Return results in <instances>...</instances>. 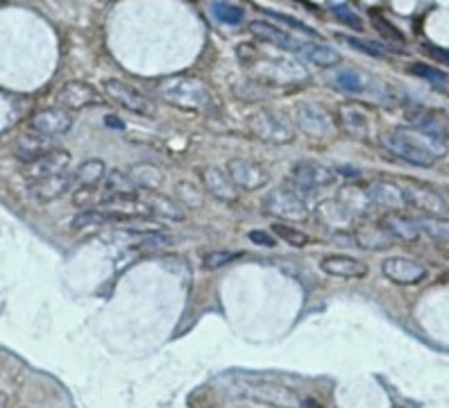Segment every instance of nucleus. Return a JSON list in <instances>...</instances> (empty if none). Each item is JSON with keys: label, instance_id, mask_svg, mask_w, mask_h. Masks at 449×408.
<instances>
[{"label": "nucleus", "instance_id": "10", "mask_svg": "<svg viewBox=\"0 0 449 408\" xmlns=\"http://www.w3.org/2000/svg\"><path fill=\"white\" fill-rule=\"evenodd\" d=\"M102 86H105L107 95L116 102L118 107H123L127 111H134V114H141V116L152 114L150 100L143 93L132 89L130 84L120 82V79H105V84H102Z\"/></svg>", "mask_w": 449, "mask_h": 408}, {"label": "nucleus", "instance_id": "26", "mask_svg": "<svg viewBox=\"0 0 449 408\" xmlns=\"http://www.w3.org/2000/svg\"><path fill=\"white\" fill-rule=\"evenodd\" d=\"M381 225L390 231L392 238H402V241H408V243L415 241V238L422 234L418 227V220L404 218V215H399V213H388Z\"/></svg>", "mask_w": 449, "mask_h": 408}, {"label": "nucleus", "instance_id": "23", "mask_svg": "<svg viewBox=\"0 0 449 408\" xmlns=\"http://www.w3.org/2000/svg\"><path fill=\"white\" fill-rule=\"evenodd\" d=\"M127 175H130V179L134 182V186H139L143 191H157V188H162L164 186V179H166V175L162 168H157L155 164H136L132 166L130 171H127Z\"/></svg>", "mask_w": 449, "mask_h": 408}, {"label": "nucleus", "instance_id": "25", "mask_svg": "<svg viewBox=\"0 0 449 408\" xmlns=\"http://www.w3.org/2000/svg\"><path fill=\"white\" fill-rule=\"evenodd\" d=\"M354 243L363 250H386V247L392 245V236L390 231L383 225H367L361 227L354 234Z\"/></svg>", "mask_w": 449, "mask_h": 408}, {"label": "nucleus", "instance_id": "41", "mask_svg": "<svg viewBox=\"0 0 449 408\" xmlns=\"http://www.w3.org/2000/svg\"><path fill=\"white\" fill-rule=\"evenodd\" d=\"M102 222H107V215L102 211H86V213L77 215V218L73 220V227L82 229L86 225H102Z\"/></svg>", "mask_w": 449, "mask_h": 408}, {"label": "nucleus", "instance_id": "14", "mask_svg": "<svg viewBox=\"0 0 449 408\" xmlns=\"http://www.w3.org/2000/svg\"><path fill=\"white\" fill-rule=\"evenodd\" d=\"M100 209L109 218H139L143 213H150L143 200L136 195H114L109 193L107 197L100 200Z\"/></svg>", "mask_w": 449, "mask_h": 408}, {"label": "nucleus", "instance_id": "38", "mask_svg": "<svg viewBox=\"0 0 449 408\" xmlns=\"http://www.w3.org/2000/svg\"><path fill=\"white\" fill-rule=\"evenodd\" d=\"M336 84H338L343 91H350V93L363 91V77H361L356 70H343V73L336 75Z\"/></svg>", "mask_w": 449, "mask_h": 408}, {"label": "nucleus", "instance_id": "12", "mask_svg": "<svg viewBox=\"0 0 449 408\" xmlns=\"http://www.w3.org/2000/svg\"><path fill=\"white\" fill-rule=\"evenodd\" d=\"M381 272H383V277L390 279V282L402 284V286H411V284L422 282L424 275H427V268L413 259L388 257L381 263Z\"/></svg>", "mask_w": 449, "mask_h": 408}, {"label": "nucleus", "instance_id": "27", "mask_svg": "<svg viewBox=\"0 0 449 408\" xmlns=\"http://www.w3.org/2000/svg\"><path fill=\"white\" fill-rule=\"evenodd\" d=\"M338 202L347 209L352 215H365L367 209H370L372 200L367 195L365 188L361 186H345L338 195Z\"/></svg>", "mask_w": 449, "mask_h": 408}, {"label": "nucleus", "instance_id": "19", "mask_svg": "<svg viewBox=\"0 0 449 408\" xmlns=\"http://www.w3.org/2000/svg\"><path fill=\"white\" fill-rule=\"evenodd\" d=\"M338 125L347 132L352 139L365 141L367 134H370V121H367V114L363 109H359L356 105H343L338 109Z\"/></svg>", "mask_w": 449, "mask_h": 408}, {"label": "nucleus", "instance_id": "43", "mask_svg": "<svg viewBox=\"0 0 449 408\" xmlns=\"http://www.w3.org/2000/svg\"><path fill=\"white\" fill-rule=\"evenodd\" d=\"M263 12H266V10H263ZM266 14L275 16L277 21L286 23L288 28H293V30H298V32H304V35H309V37H318V32H316V30H311L309 26H304V23H300V21L291 19V16H286V14H277V12H266Z\"/></svg>", "mask_w": 449, "mask_h": 408}, {"label": "nucleus", "instance_id": "39", "mask_svg": "<svg viewBox=\"0 0 449 408\" xmlns=\"http://www.w3.org/2000/svg\"><path fill=\"white\" fill-rule=\"evenodd\" d=\"M411 73L413 75H418V77H424V79H429V82H436V84H445L447 82V73H443V70H438L434 66H427V64H413L411 66Z\"/></svg>", "mask_w": 449, "mask_h": 408}, {"label": "nucleus", "instance_id": "34", "mask_svg": "<svg viewBox=\"0 0 449 408\" xmlns=\"http://www.w3.org/2000/svg\"><path fill=\"white\" fill-rule=\"evenodd\" d=\"M272 231H275V234L282 238V241H286L288 245H293V247L309 245V236L304 234V231L295 229L291 225H284V222H275V225H272Z\"/></svg>", "mask_w": 449, "mask_h": 408}, {"label": "nucleus", "instance_id": "24", "mask_svg": "<svg viewBox=\"0 0 449 408\" xmlns=\"http://www.w3.org/2000/svg\"><path fill=\"white\" fill-rule=\"evenodd\" d=\"M146 206L152 215L157 218H164V220H173V222H182L184 220V206L173 197H166V195H157V193H150L146 200Z\"/></svg>", "mask_w": 449, "mask_h": 408}, {"label": "nucleus", "instance_id": "9", "mask_svg": "<svg viewBox=\"0 0 449 408\" xmlns=\"http://www.w3.org/2000/svg\"><path fill=\"white\" fill-rule=\"evenodd\" d=\"M381 143L388 152H392V155L399 157V159H404L406 164H413V166H420V168H431L436 162L434 157L427 155V152L420 150L415 143L408 141L399 130H392L388 134H383Z\"/></svg>", "mask_w": 449, "mask_h": 408}, {"label": "nucleus", "instance_id": "7", "mask_svg": "<svg viewBox=\"0 0 449 408\" xmlns=\"http://www.w3.org/2000/svg\"><path fill=\"white\" fill-rule=\"evenodd\" d=\"M404 195H406V204L415 206L418 211H422L424 215H434V218H443V215L449 211L447 202L443 200V195L438 191L424 186V184H415L408 182L402 186Z\"/></svg>", "mask_w": 449, "mask_h": 408}, {"label": "nucleus", "instance_id": "33", "mask_svg": "<svg viewBox=\"0 0 449 408\" xmlns=\"http://www.w3.org/2000/svg\"><path fill=\"white\" fill-rule=\"evenodd\" d=\"M211 12L216 19L227 26H238L243 21V10L234 3H211Z\"/></svg>", "mask_w": 449, "mask_h": 408}, {"label": "nucleus", "instance_id": "46", "mask_svg": "<svg viewBox=\"0 0 449 408\" xmlns=\"http://www.w3.org/2000/svg\"><path fill=\"white\" fill-rule=\"evenodd\" d=\"M424 50H427V52H429L434 59L443 61L445 66H449V50H445V48H438V46H431V43H427V46H424Z\"/></svg>", "mask_w": 449, "mask_h": 408}, {"label": "nucleus", "instance_id": "45", "mask_svg": "<svg viewBox=\"0 0 449 408\" xmlns=\"http://www.w3.org/2000/svg\"><path fill=\"white\" fill-rule=\"evenodd\" d=\"M250 241L256 243V245H263V247H275V238H272L270 234H266V231H261V229L250 231Z\"/></svg>", "mask_w": 449, "mask_h": 408}, {"label": "nucleus", "instance_id": "29", "mask_svg": "<svg viewBox=\"0 0 449 408\" xmlns=\"http://www.w3.org/2000/svg\"><path fill=\"white\" fill-rule=\"evenodd\" d=\"M302 55L309 61H314L316 66H323V68H332L341 61V55L334 48L323 43H302Z\"/></svg>", "mask_w": 449, "mask_h": 408}, {"label": "nucleus", "instance_id": "15", "mask_svg": "<svg viewBox=\"0 0 449 408\" xmlns=\"http://www.w3.org/2000/svg\"><path fill=\"white\" fill-rule=\"evenodd\" d=\"M57 100L64 109H84L89 105H95V102H100L102 98L91 84L73 79V82H66L61 86L57 93Z\"/></svg>", "mask_w": 449, "mask_h": 408}, {"label": "nucleus", "instance_id": "49", "mask_svg": "<svg viewBox=\"0 0 449 408\" xmlns=\"http://www.w3.org/2000/svg\"><path fill=\"white\" fill-rule=\"evenodd\" d=\"M302 406H304V408H323L318 402H314V399H307V402H304Z\"/></svg>", "mask_w": 449, "mask_h": 408}, {"label": "nucleus", "instance_id": "8", "mask_svg": "<svg viewBox=\"0 0 449 408\" xmlns=\"http://www.w3.org/2000/svg\"><path fill=\"white\" fill-rule=\"evenodd\" d=\"M295 123L302 132H307L309 136H318V139H325L334 132V118L325 107L320 105H309V102H302L295 109Z\"/></svg>", "mask_w": 449, "mask_h": 408}, {"label": "nucleus", "instance_id": "13", "mask_svg": "<svg viewBox=\"0 0 449 408\" xmlns=\"http://www.w3.org/2000/svg\"><path fill=\"white\" fill-rule=\"evenodd\" d=\"M70 162V155L66 150H52L50 155H46L37 162H32L26 166V175L30 177V182H41L48 177H55V175H64L68 168Z\"/></svg>", "mask_w": 449, "mask_h": 408}, {"label": "nucleus", "instance_id": "6", "mask_svg": "<svg viewBox=\"0 0 449 408\" xmlns=\"http://www.w3.org/2000/svg\"><path fill=\"white\" fill-rule=\"evenodd\" d=\"M291 177L295 188L307 193V191H318L325 186H332V184L338 179V175L332 168H327L323 164H314V162H302L298 166H293Z\"/></svg>", "mask_w": 449, "mask_h": 408}, {"label": "nucleus", "instance_id": "4", "mask_svg": "<svg viewBox=\"0 0 449 408\" xmlns=\"http://www.w3.org/2000/svg\"><path fill=\"white\" fill-rule=\"evenodd\" d=\"M240 393L250 399H256V402L270 404V406H279V408H300V397L295 390L282 386V383L275 381H240L238 383Z\"/></svg>", "mask_w": 449, "mask_h": 408}, {"label": "nucleus", "instance_id": "22", "mask_svg": "<svg viewBox=\"0 0 449 408\" xmlns=\"http://www.w3.org/2000/svg\"><path fill=\"white\" fill-rule=\"evenodd\" d=\"M250 32L256 39H261V41H268L272 46H277V48H284V50H302V43L298 41V39H293L288 32L275 28L272 23L252 21L250 23Z\"/></svg>", "mask_w": 449, "mask_h": 408}, {"label": "nucleus", "instance_id": "30", "mask_svg": "<svg viewBox=\"0 0 449 408\" xmlns=\"http://www.w3.org/2000/svg\"><path fill=\"white\" fill-rule=\"evenodd\" d=\"M175 197H178L184 206H189V209H200V206L204 204V193L191 182L175 184Z\"/></svg>", "mask_w": 449, "mask_h": 408}, {"label": "nucleus", "instance_id": "36", "mask_svg": "<svg viewBox=\"0 0 449 408\" xmlns=\"http://www.w3.org/2000/svg\"><path fill=\"white\" fill-rule=\"evenodd\" d=\"M329 10L338 16V21L345 23V26H350L352 30H363V21H361V16L352 10L350 5H345V3H332L329 5Z\"/></svg>", "mask_w": 449, "mask_h": 408}, {"label": "nucleus", "instance_id": "32", "mask_svg": "<svg viewBox=\"0 0 449 408\" xmlns=\"http://www.w3.org/2000/svg\"><path fill=\"white\" fill-rule=\"evenodd\" d=\"M16 100H19V95L3 91V132L10 130V127H14V123H19L23 111H26V107H19L23 100L19 102V105H14Z\"/></svg>", "mask_w": 449, "mask_h": 408}, {"label": "nucleus", "instance_id": "3", "mask_svg": "<svg viewBox=\"0 0 449 408\" xmlns=\"http://www.w3.org/2000/svg\"><path fill=\"white\" fill-rule=\"evenodd\" d=\"M263 209L279 220H288V222L309 220V206L304 202L302 191L291 188V186H279L272 191L266 197V202H263Z\"/></svg>", "mask_w": 449, "mask_h": 408}, {"label": "nucleus", "instance_id": "47", "mask_svg": "<svg viewBox=\"0 0 449 408\" xmlns=\"http://www.w3.org/2000/svg\"><path fill=\"white\" fill-rule=\"evenodd\" d=\"M91 193H93L91 188H79L77 193H75V204H77V206H84V204H89V200H91L89 195H91Z\"/></svg>", "mask_w": 449, "mask_h": 408}, {"label": "nucleus", "instance_id": "5", "mask_svg": "<svg viewBox=\"0 0 449 408\" xmlns=\"http://www.w3.org/2000/svg\"><path fill=\"white\" fill-rule=\"evenodd\" d=\"M224 173L236 184V188L243 191H259L270 182L266 168L256 162H250V159H231V162H227Z\"/></svg>", "mask_w": 449, "mask_h": 408}, {"label": "nucleus", "instance_id": "20", "mask_svg": "<svg viewBox=\"0 0 449 408\" xmlns=\"http://www.w3.org/2000/svg\"><path fill=\"white\" fill-rule=\"evenodd\" d=\"M320 270L341 279H361L367 275V266L363 261L352 257H338V254L336 257H325L320 261Z\"/></svg>", "mask_w": 449, "mask_h": 408}, {"label": "nucleus", "instance_id": "2", "mask_svg": "<svg viewBox=\"0 0 449 408\" xmlns=\"http://www.w3.org/2000/svg\"><path fill=\"white\" fill-rule=\"evenodd\" d=\"M250 130L259 136L261 141L275 143V146H284V143L293 141L295 123L284 114V111L261 109L250 118Z\"/></svg>", "mask_w": 449, "mask_h": 408}, {"label": "nucleus", "instance_id": "44", "mask_svg": "<svg viewBox=\"0 0 449 408\" xmlns=\"http://www.w3.org/2000/svg\"><path fill=\"white\" fill-rule=\"evenodd\" d=\"M372 21H374V26L379 28L381 32H388V37L397 39V41H402V39H404V35H402V32H399L397 28H392L388 21H381L379 16H372Z\"/></svg>", "mask_w": 449, "mask_h": 408}, {"label": "nucleus", "instance_id": "17", "mask_svg": "<svg viewBox=\"0 0 449 408\" xmlns=\"http://www.w3.org/2000/svg\"><path fill=\"white\" fill-rule=\"evenodd\" d=\"M73 182H75V175H68V173L55 175V177L30 184V193L37 202H41V204L55 202V200H59L64 193H68V188L73 186Z\"/></svg>", "mask_w": 449, "mask_h": 408}, {"label": "nucleus", "instance_id": "42", "mask_svg": "<svg viewBox=\"0 0 449 408\" xmlns=\"http://www.w3.org/2000/svg\"><path fill=\"white\" fill-rule=\"evenodd\" d=\"M171 241H173V238L168 234H164V231H155V234H148L146 238H143V241L139 243V247H141V250H155V247L168 245Z\"/></svg>", "mask_w": 449, "mask_h": 408}, {"label": "nucleus", "instance_id": "48", "mask_svg": "<svg viewBox=\"0 0 449 408\" xmlns=\"http://www.w3.org/2000/svg\"><path fill=\"white\" fill-rule=\"evenodd\" d=\"M107 123H109V127H118V130L123 127V123H120L118 118H111V116H107Z\"/></svg>", "mask_w": 449, "mask_h": 408}, {"label": "nucleus", "instance_id": "18", "mask_svg": "<svg viewBox=\"0 0 449 408\" xmlns=\"http://www.w3.org/2000/svg\"><path fill=\"white\" fill-rule=\"evenodd\" d=\"M367 195H370L372 204L376 206H383V209H390V211H399L406 206V195L402 186L392 182H372L365 186Z\"/></svg>", "mask_w": 449, "mask_h": 408}, {"label": "nucleus", "instance_id": "11", "mask_svg": "<svg viewBox=\"0 0 449 408\" xmlns=\"http://www.w3.org/2000/svg\"><path fill=\"white\" fill-rule=\"evenodd\" d=\"M70 127H73V116L61 107H48L41 111H35L30 118V130L44 136L66 134Z\"/></svg>", "mask_w": 449, "mask_h": 408}, {"label": "nucleus", "instance_id": "21", "mask_svg": "<svg viewBox=\"0 0 449 408\" xmlns=\"http://www.w3.org/2000/svg\"><path fill=\"white\" fill-rule=\"evenodd\" d=\"M50 152H52L50 136H44V134L32 132V130L28 134H23L19 146H16V157H19L21 162H26V164L37 162V159L50 155Z\"/></svg>", "mask_w": 449, "mask_h": 408}, {"label": "nucleus", "instance_id": "35", "mask_svg": "<svg viewBox=\"0 0 449 408\" xmlns=\"http://www.w3.org/2000/svg\"><path fill=\"white\" fill-rule=\"evenodd\" d=\"M107 186L114 195H136V191H134L136 186H134V182L130 179V175H125L120 171H114L109 175Z\"/></svg>", "mask_w": 449, "mask_h": 408}, {"label": "nucleus", "instance_id": "28", "mask_svg": "<svg viewBox=\"0 0 449 408\" xmlns=\"http://www.w3.org/2000/svg\"><path fill=\"white\" fill-rule=\"evenodd\" d=\"M102 179H105V162H100V159H89V162H84L82 166H77L75 182L82 188L95 191V186H98Z\"/></svg>", "mask_w": 449, "mask_h": 408}, {"label": "nucleus", "instance_id": "1", "mask_svg": "<svg viewBox=\"0 0 449 408\" xmlns=\"http://www.w3.org/2000/svg\"><path fill=\"white\" fill-rule=\"evenodd\" d=\"M155 91L162 95L166 102L189 109V111H202L211 105V93L202 79L193 75H173L164 77L155 84Z\"/></svg>", "mask_w": 449, "mask_h": 408}, {"label": "nucleus", "instance_id": "16", "mask_svg": "<svg viewBox=\"0 0 449 408\" xmlns=\"http://www.w3.org/2000/svg\"><path fill=\"white\" fill-rule=\"evenodd\" d=\"M200 177H202V184L204 188L209 191V193L220 200V202H234L238 197V188L236 184L229 179L227 173H222L220 168H213V166H207L200 171Z\"/></svg>", "mask_w": 449, "mask_h": 408}, {"label": "nucleus", "instance_id": "40", "mask_svg": "<svg viewBox=\"0 0 449 408\" xmlns=\"http://www.w3.org/2000/svg\"><path fill=\"white\" fill-rule=\"evenodd\" d=\"M341 41H345L347 46L356 48V50L365 52V55H372V57H381V55H383V46H379V43L361 41V39H354V37H341Z\"/></svg>", "mask_w": 449, "mask_h": 408}, {"label": "nucleus", "instance_id": "31", "mask_svg": "<svg viewBox=\"0 0 449 408\" xmlns=\"http://www.w3.org/2000/svg\"><path fill=\"white\" fill-rule=\"evenodd\" d=\"M418 220L420 231H424L431 238H440V241H449V220L445 218H434V215H422Z\"/></svg>", "mask_w": 449, "mask_h": 408}, {"label": "nucleus", "instance_id": "37", "mask_svg": "<svg viewBox=\"0 0 449 408\" xmlns=\"http://www.w3.org/2000/svg\"><path fill=\"white\" fill-rule=\"evenodd\" d=\"M238 257H243V252H231V250H218V252H209V254H204V268L207 270H218L220 266H224V263H231L234 259Z\"/></svg>", "mask_w": 449, "mask_h": 408}]
</instances>
